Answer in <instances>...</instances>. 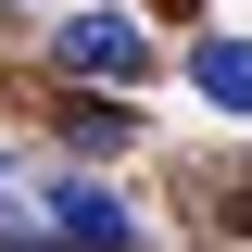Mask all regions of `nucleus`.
I'll return each mask as SVG.
<instances>
[{
  "label": "nucleus",
  "instance_id": "2",
  "mask_svg": "<svg viewBox=\"0 0 252 252\" xmlns=\"http://www.w3.org/2000/svg\"><path fill=\"white\" fill-rule=\"evenodd\" d=\"M51 215H63V240H89V252H126V240H139V215H126L101 177H51Z\"/></svg>",
  "mask_w": 252,
  "mask_h": 252
},
{
  "label": "nucleus",
  "instance_id": "1",
  "mask_svg": "<svg viewBox=\"0 0 252 252\" xmlns=\"http://www.w3.org/2000/svg\"><path fill=\"white\" fill-rule=\"evenodd\" d=\"M51 63H63V76H114V89H139V76H152V38L126 26V13H76V26L51 38Z\"/></svg>",
  "mask_w": 252,
  "mask_h": 252
},
{
  "label": "nucleus",
  "instance_id": "3",
  "mask_svg": "<svg viewBox=\"0 0 252 252\" xmlns=\"http://www.w3.org/2000/svg\"><path fill=\"white\" fill-rule=\"evenodd\" d=\"M189 89L215 101V114H252V38H202L189 51Z\"/></svg>",
  "mask_w": 252,
  "mask_h": 252
}]
</instances>
